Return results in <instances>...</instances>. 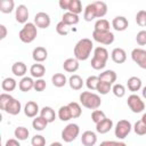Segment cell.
Returning a JSON list of instances; mask_svg holds the SVG:
<instances>
[{"mask_svg":"<svg viewBox=\"0 0 146 146\" xmlns=\"http://www.w3.org/2000/svg\"><path fill=\"white\" fill-rule=\"evenodd\" d=\"M94 49V43L90 39H80L74 47V58L78 60H87Z\"/></svg>","mask_w":146,"mask_h":146,"instance_id":"1","label":"cell"},{"mask_svg":"<svg viewBox=\"0 0 146 146\" xmlns=\"http://www.w3.org/2000/svg\"><path fill=\"white\" fill-rule=\"evenodd\" d=\"M108 51L104 47H97L94 49V57L91 58L90 65L94 70H103L106 66L108 59Z\"/></svg>","mask_w":146,"mask_h":146,"instance_id":"2","label":"cell"},{"mask_svg":"<svg viewBox=\"0 0 146 146\" xmlns=\"http://www.w3.org/2000/svg\"><path fill=\"white\" fill-rule=\"evenodd\" d=\"M80 103L83 107L86 108H89V110H97L100 105H102V99L100 97L95 94V92H91V91H83L81 92L80 97Z\"/></svg>","mask_w":146,"mask_h":146,"instance_id":"3","label":"cell"},{"mask_svg":"<svg viewBox=\"0 0 146 146\" xmlns=\"http://www.w3.org/2000/svg\"><path fill=\"white\" fill-rule=\"evenodd\" d=\"M36 35H38V27L35 26L34 23L27 22L23 26V29L19 31L18 38L24 43H31V42H33L35 40Z\"/></svg>","mask_w":146,"mask_h":146,"instance_id":"4","label":"cell"},{"mask_svg":"<svg viewBox=\"0 0 146 146\" xmlns=\"http://www.w3.org/2000/svg\"><path fill=\"white\" fill-rule=\"evenodd\" d=\"M80 133V128L76 123H68L62 131V139L65 143H71L75 140V138Z\"/></svg>","mask_w":146,"mask_h":146,"instance_id":"5","label":"cell"},{"mask_svg":"<svg viewBox=\"0 0 146 146\" xmlns=\"http://www.w3.org/2000/svg\"><path fill=\"white\" fill-rule=\"evenodd\" d=\"M132 129V125L130 123V121L128 120H120L115 128H114V133H115V137L119 138V139H124L131 131Z\"/></svg>","mask_w":146,"mask_h":146,"instance_id":"6","label":"cell"},{"mask_svg":"<svg viewBox=\"0 0 146 146\" xmlns=\"http://www.w3.org/2000/svg\"><path fill=\"white\" fill-rule=\"evenodd\" d=\"M92 39L96 42L108 46V44H112L114 42V34L111 31H94L92 32Z\"/></svg>","mask_w":146,"mask_h":146,"instance_id":"7","label":"cell"},{"mask_svg":"<svg viewBox=\"0 0 146 146\" xmlns=\"http://www.w3.org/2000/svg\"><path fill=\"white\" fill-rule=\"evenodd\" d=\"M127 104H128L129 108L131 110V112H133V113H141L145 110V103L136 94H132L128 97Z\"/></svg>","mask_w":146,"mask_h":146,"instance_id":"8","label":"cell"},{"mask_svg":"<svg viewBox=\"0 0 146 146\" xmlns=\"http://www.w3.org/2000/svg\"><path fill=\"white\" fill-rule=\"evenodd\" d=\"M131 58L140 68L146 70V50L145 49H141V48L132 49Z\"/></svg>","mask_w":146,"mask_h":146,"instance_id":"9","label":"cell"},{"mask_svg":"<svg viewBox=\"0 0 146 146\" xmlns=\"http://www.w3.org/2000/svg\"><path fill=\"white\" fill-rule=\"evenodd\" d=\"M50 16L44 11H39L34 16V24L36 27L40 29H47L50 25Z\"/></svg>","mask_w":146,"mask_h":146,"instance_id":"10","label":"cell"},{"mask_svg":"<svg viewBox=\"0 0 146 146\" xmlns=\"http://www.w3.org/2000/svg\"><path fill=\"white\" fill-rule=\"evenodd\" d=\"M29 9L25 5H19L16 9H15V18L16 22L21 23V24H26L27 19H29Z\"/></svg>","mask_w":146,"mask_h":146,"instance_id":"11","label":"cell"},{"mask_svg":"<svg viewBox=\"0 0 146 146\" xmlns=\"http://www.w3.org/2000/svg\"><path fill=\"white\" fill-rule=\"evenodd\" d=\"M3 111H5L6 113L10 114V115H17V114H19V112L22 111V104H21L19 100H17L16 98L13 97V98L9 100V103L5 106Z\"/></svg>","mask_w":146,"mask_h":146,"instance_id":"12","label":"cell"},{"mask_svg":"<svg viewBox=\"0 0 146 146\" xmlns=\"http://www.w3.org/2000/svg\"><path fill=\"white\" fill-rule=\"evenodd\" d=\"M112 26H113V29L115 31L122 32V31H125L128 29L129 22H128V19L124 16H116L112 21Z\"/></svg>","mask_w":146,"mask_h":146,"instance_id":"13","label":"cell"},{"mask_svg":"<svg viewBox=\"0 0 146 146\" xmlns=\"http://www.w3.org/2000/svg\"><path fill=\"white\" fill-rule=\"evenodd\" d=\"M48 51L44 47H35L32 51V58L35 63H42L47 59Z\"/></svg>","mask_w":146,"mask_h":146,"instance_id":"14","label":"cell"},{"mask_svg":"<svg viewBox=\"0 0 146 146\" xmlns=\"http://www.w3.org/2000/svg\"><path fill=\"white\" fill-rule=\"evenodd\" d=\"M39 112H40L39 105H38V103H35L33 100L27 102L24 106V114L27 117H36V114Z\"/></svg>","mask_w":146,"mask_h":146,"instance_id":"15","label":"cell"},{"mask_svg":"<svg viewBox=\"0 0 146 146\" xmlns=\"http://www.w3.org/2000/svg\"><path fill=\"white\" fill-rule=\"evenodd\" d=\"M81 143L83 146H94L97 143V136L94 131L87 130L81 136Z\"/></svg>","mask_w":146,"mask_h":146,"instance_id":"16","label":"cell"},{"mask_svg":"<svg viewBox=\"0 0 146 146\" xmlns=\"http://www.w3.org/2000/svg\"><path fill=\"white\" fill-rule=\"evenodd\" d=\"M111 58L116 64H122L127 60V52L122 48H114L111 52Z\"/></svg>","mask_w":146,"mask_h":146,"instance_id":"17","label":"cell"},{"mask_svg":"<svg viewBox=\"0 0 146 146\" xmlns=\"http://www.w3.org/2000/svg\"><path fill=\"white\" fill-rule=\"evenodd\" d=\"M30 73L31 76L35 79H42V76L46 74V67L40 63H35L30 67Z\"/></svg>","mask_w":146,"mask_h":146,"instance_id":"18","label":"cell"},{"mask_svg":"<svg viewBox=\"0 0 146 146\" xmlns=\"http://www.w3.org/2000/svg\"><path fill=\"white\" fill-rule=\"evenodd\" d=\"M112 128H113V121L111 119H107V117L96 124V131L98 133H102V135L108 132Z\"/></svg>","mask_w":146,"mask_h":146,"instance_id":"19","label":"cell"},{"mask_svg":"<svg viewBox=\"0 0 146 146\" xmlns=\"http://www.w3.org/2000/svg\"><path fill=\"white\" fill-rule=\"evenodd\" d=\"M63 68L68 73H74L79 70V60L75 58H67L63 63Z\"/></svg>","mask_w":146,"mask_h":146,"instance_id":"20","label":"cell"},{"mask_svg":"<svg viewBox=\"0 0 146 146\" xmlns=\"http://www.w3.org/2000/svg\"><path fill=\"white\" fill-rule=\"evenodd\" d=\"M98 78H99V81H103V82H107L110 84H113L116 81V73L113 70H106V71L102 72L98 75Z\"/></svg>","mask_w":146,"mask_h":146,"instance_id":"21","label":"cell"},{"mask_svg":"<svg viewBox=\"0 0 146 146\" xmlns=\"http://www.w3.org/2000/svg\"><path fill=\"white\" fill-rule=\"evenodd\" d=\"M18 88H19V90L23 91V92H27V91L32 90V89L34 88V81H33V79L30 78V76H24V78H22V80H21L19 83H18Z\"/></svg>","mask_w":146,"mask_h":146,"instance_id":"22","label":"cell"},{"mask_svg":"<svg viewBox=\"0 0 146 146\" xmlns=\"http://www.w3.org/2000/svg\"><path fill=\"white\" fill-rule=\"evenodd\" d=\"M127 87L129 91L135 94L136 91H139L141 89V80L138 76H131L127 81Z\"/></svg>","mask_w":146,"mask_h":146,"instance_id":"23","label":"cell"},{"mask_svg":"<svg viewBox=\"0 0 146 146\" xmlns=\"http://www.w3.org/2000/svg\"><path fill=\"white\" fill-rule=\"evenodd\" d=\"M40 116H42L43 119H46L48 123H51V122H54L55 119H56V113H55V111L52 110V107H50V106H44V107H42V108L40 110Z\"/></svg>","mask_w":146,"mask_h":146,"instance_id":"24","label":"cell"},{"mask_svg":"<svg viewBox=\"0 0 146 146\" xmlns=\"http://www.w3.org/2000/svg\"><path fill=\"white\" fill-rule=\"evenodd\" d=\"M83 18L86 22H91L92 19L97 18V14H96V8L94 2L87 5V7L84 8V13H83Z\"/></svg>","mask_w":146,"mask_h":146,"instance_id":"25","label":"cell"},{"mask_svg":"<svg viewBox=\"0 0 146 146\" xmlns=\"http://www.w3.org/2000/svg\"><path fill=\"white\" fill-rule=\"evenodd\" d=\"M80 18H79V15L76 14H73V13H70V11H66L64 13L63 17H62V22H64L66 25L71 26V25H76L79 23Z\"/></svg>","mask_w":146,"mask_h":146,"instance_id":"26","label":"cell"},{"mask_svg":"<svg viewBox=\"0 0 146 146\" xmlns=\"http://www.w3.org/2000/svg\"><path fill=\"white\" fill-rule=\"evenodd\" d=\"M26 71H27V67H26V65L23 62H16L11 66V72L16 76H23L24 78Z\"/></svg>","mask_w":146,"mask_h":146,"instance_id":"27","label":"cell"},{"mask_svg":"<svg viewBox=\"0 0 146 146\" xmlns=\"http://www.w3.org/2000/svg\"><path fill=\"white\" fill-rule=\"evenodd\" d=\"M68 84H70L71 89H73V90H80L83 87V80H82V78L80 75L73 74L68 79Z\"/></svg>","mask_w":146,"mask_h":146,"instance_id":"28","label":"cell"},{"mask_svg":"<svg viewBox=\"0 0 146 146\" xmlns=\"http://www.w3.org/2000/svg\"><path fill=\"white\" fill-rule=\"evenodd\" d=\"M16 87H17V82L13 78H5L1 82V88H2L3 91H9L10 92V91L15 90Z\"/></svg>","mask_w":146,"mask_h":146,"instance_id":"29","label":"cell"},{"mask_svg":"<svg viewBox=\"0 0 146 146\" xmlns=\"http://www.w3.org/2000/svg\"><path fill=\"white\" fill-rule=\"evenodd\" d=\"M48 125V122L46 119H43L42 116H36L33 119L32 121V127L34 130L36 131H43Z\"/></svg>","mask_w":146,"mask_h":146,"instance_id":"30","label":"cell"},{"mask_svg":"<svg viewBox=\"0 0 146 146\" xmlns=\"http://www.w3.org/2000/svg\"><path fill=\"white\" fill-rule=\"evenodd\" d=\"M51 82H52V84H54L55 87L62 88V87H64V86L66 84L67 79H66V76H65L63 73H55V74L51 76Z\"/></svg>","mask_w":146,"mask_h":146,"instance_id":"31","label":"cell"},{"mask_svg":"<svg viewBox=\"0 0 146 146\" xmlns=\"http://www.w3.org/2000/svg\"><path fill=\"white\" fill-rule=\"evenodd\" d=\"M95 8H96V14H97V18H103L106 14H107V5L104 1H95L94 2Z\"/></svg>","mask_w":146,"mask_h":146,"instance_id":"32","label":"cell"},{"mask_svg":"<svg viewBox=\"0 0 146 146\" xmlns=\"http://www.w3.org/2000/svg\"><path fill=\"white\" fill-rule=\"evenodd\" d=\"M58 117L60 121H68L72 117V113H71V110L68 107V105H65V106H60L59 110H58Z\"/></svg>","mask_w":146,"mask_h":146,"instance_id":"33","label":"cell"},{"mask_svg":"<svg viewBox=\"0 0 146 146\" xmlns=\"http://www.w3.org/2000/svg\"><path fill=\"white\" fill-rule=\"evenodd\" d=\"M15 2L14 0H2L0 2V11L3 14H10L14 10Z\"/></svg>","mask_w":146,"mask_h":146,"instance_id":"34","label":"cell"},{"mask_svg":"<svg viewBox=\"0 0 146 146\" xmlns=\"http://www.w3.org/2000/svg\"><path fill=\"white\" fill-rule=\"evenodd\" d=\"M67 105H68V107H70V110H71V113H72V117H73V119H78V117L81 116V114H82V108H81V106H80L79 103H76V102H71V103H68Z\"/></svg>","mask_w":146,"mask_h":146,"instance_id":"35","label":"cell"},{"mask_svg":"<svg viewBox=\"0 0 146 146\" xmlns=\"http://www.w3.org/2000/svg\"><path fill=\"white\" fill-rule=\"evenodd\" d=\"M67 10H68L70 13H73V14L79 15L80 13H82V5H81V1H80V0H70V5H68Z\"/></svg>","mask_w":146,"mask_h":146,"instance_id":"36","label":"cell"},{"mask_svg":"<svg viewBox=\"0 0 146 146\" xmlns=\"http://www.w3.org/2000/svg\"><path fill=\"white\" fill-rule=\"evenodd\" d=\"M14 135H15L16 139H18V140H25V139H27V137L30 135V131L25 127H17L15 129V131H14Z\"/></svg>","mask_w":146,"mask_h":146,"instance_id":"37","label":"cell"},{"mask_svg":"<svg viewBox=\"0 0 146 146\" xmlns=\"http://www.w3.org/2000/svg\"><path fill=\"white\" fill-rule=\"evenodd\" d=\"M94 31H110V22L105 18H100L95 23Z\"/></svg>","mask_w":146,"mask_h":146,"instance_id":"38","label":"cell"},{"mask_svg":"<svg viewBox=\"0 0 146 146\" xmlns=\"http://www.w3.org/2000/svg\"><path fill=\"white\" fill-rule=\"evenodd\" d=\"M98 83H99V78L96 76V75H91V76H88V79L86 80V86L89 90H97V87H98Z\"/></svg>","mask_w":146,"mask_h":146,"instance_id":"39","label":"cell"},{"mask_svg":"<svg viewBox=\"0 0 146 146\" xmlns=\"http://www.w3.org/2000/svg\"><path fill=\"white\" fill-rule=\"evenodd\" d=\"M112 92L114 94L115 97L122 98V97H124V95H125V88H124V86L121 84V83H115V84L112 87Z\"/></svg>","mask_w":146,"mask_h":146,"instance_id":"40","label":"cell"},{"mask_svg":"<svg viewBox=\"0 0 146 146\" xmlns=\"http://www.w3.org/2000/svg\"><path fill=\"white\" fill-rule=\"evenodd\" d=\"M96 91H98L100 95H107L110 91H112V84H110V83H107V82L99 81Z\"/></svg>","mask_w":146,"mask_h":146,"instance_id":"41","label":"cell"},{"mask_svg":"<svg viewBox=\"0 0 146 146\" xmlns=\"http://www.w3.org/2000/svg\"><path fill=\"white\" fill-rule=\"evenodd\" d=\"M104 119H106V115H105V113L103 112V111H100V110H95V111H92V113H91V120H92V122L94 123H99L100 121H103Z\"/></svg>","mask_w":146,"mask_h":146,"instance_id":"42","label":"cell"},{"mask_svg":"<svg viewBox=\"0 0 146 146\" xmlns=\"http://www.w3.org/2000/svg\"><path fill=\"white\" fill-rule=\"evenodd\" d=\"M56 32L59 34V35H67L70 33V26L66 25L64 22H58L57 25H56Z\"/></svg>","mask_w":146,"mask_h":146,"instance_id":"43","label":"cell"},{"mask_svg":"<svg viewBox=\"0 0 146 146\" xmlns=\"http://www.w3.org/2000/svg\"><path fill=\"white\" fill-rule=\"evenodd\" d=\"M133 131H135V133L138 135V136H144V135H146V125L141 122V120H139V121H137V122L135 123V125H133Z\"/></svg>","mask_w":146,"mask_h":146,"instance_id":"44","label":"cell"},{"mask_svg":"<svg viewBox=\"0 0 146 146\" xmlns=\"http://www.w3.org/2000/svg\"><path fill=\"white\" fill-rule=\"evenodd\" d=\"M136 23L139 26H141V27L146 26V10H139L137 13V15H136Z\"/></svg>","mask_w":146,"mask_h":146,"instance_id":"45","label":"cell"},{"mask_svg":"<svg viewBox=\"0 0 146 146\" xmlns=\"http://www.w3.org/2000/svg\"><path fill=\"white\" fill-rule=\"evenodd\" d=\"M31 145L32 146H44L46 145V138L41 135H35L31 139Z\"/></svg>","mask_w":146,"mask_h":146,"instance_id":"46","label":"cell"},{"mask_svg":"<svg viewBox=\"0 0 146 146\" xmlns=\"http://www.w3.org/2000/svg\"><path fill=\"white\" fill-rule=\"evenodd\" d=\"M136 42L139 46H145L146 44V30H141L137 33L136 35Z\"/></svg>","mask_w":146,"mask_h":146,"instance_id":"47","label":"cell"},{"mask_svg":"<svg viewBox=\"0 0 146 146\" xmlns=\"http://www.w3.org/2000/svg\"><path fill=\"white\" fill-rule=\"evenodd\" d=\"M46 87H47V83H46V81L43 80V79H36L35 81H34V90L35 91H38V92H40V91H43L44 89H46Z\"/></svg>","mask_w":146,"mask_h":146,"instance_id":"48","label":"cell"},{"mask_svg":"<svg viewBox=\"0 0 146 146\" xmlns=\"http://www.w3.org/2000/svg\"><path fill=\"white\" fill-rule=\"evenodd\" d=\"M13 98V96H10L9 94H6V92H2L1 95H0V108L3 111V108H5V106L9 103V100Z\"/></svg>","mask_w":146,"mask_h":146,"instance_id":"49","label":"cell"},{"mask_svg":"<svg viewBox=\"0 0 146 146\" xmlns=\"http://www.w3.org/2000/svg\"><path fill=\"white\" fill-rule=\"evenodd\" d=\"M5 146H21V144H19L18 139H16V138H15V139L11 138V139H8V140L6 141Z\"/></svg>","mask_w":146,"mask_h":146,"instance_id":"50","label":"cell"},{"mask_svg":"<svg viewBox=\"0 0 146 146\" xmlns=\"http://www.w3.org/2000/svg\"><path fill=\"white\" fill-rule=\"evenodd\" d=\"M0 31H1L0 39H1V40H3V39L7 36V29H6V26H5L3 24H1V25H0Z\"/></svg>","mask_w":146,"mask_h":146,"instance_id":"51","label":"cell"},{"mask_svg":"<svg viewBox=\"0 0 146 146\" xmlns=\"http://www.w3.org/2000/svg\"><path fill=\"white\" fill-rule=\"evenodd\" d=\"M70 5V0H59V7L62 9H67Z\"/></svg>","mask_w":146,"mask_h":146,"instance_id":"52","label":"cell"},{"mask_svg":"<svg viewBox=\"0 0 146 146\" xmlns=\"http://www.w3.org/2000/svg\"><path fill=\"white\" fill-rule=\"evenodd\" d=\"M112 143L113 140H105V141H102L99 146H112Z\"/></svg>","mask_w":146,"mask_h":146,"instance_id":"53","label":"cell"},{"mask_svg":"<svg viewBox=\"0 0 146 146\" xmlns=\"http://www.w3.org/2000/svg\"><path fill=\"white\" fill-rule=\"evenodd\" d=\"M141 96H143V97L146 99V86H145V87L141 89Z\"/></svg>","mask_w":146,"mask_h":146,"instance_id":"54","label":"cell"},{"mask_svg":"<svg viewBox=\"0 0 146 146\" xmlns=\"http://www.w3.org/2000/svg\"><path fill=\"white\" fill-rule=\"evenodd\" d=\"M140 120H141V122L146 125V113H144V114H143V116H141V119H140Z\"/></svg>","mask_w":146,"mask_h":146,"instance_id":"55","label":"cell"},{"mask_svg":"<svg viewBox=\"0 0 146 146\" xmlns=\"http://www.w3.org/2000/svg\"><path fill=\"white\" fill-rule=\"evenodd\" d=\"M50 146H63V145H62V143H59V141H55V143H51Z\"/></svg>","mask_w":146,"mask_h":146,"instance_id":"56","label":"cell"}]
</instances>
